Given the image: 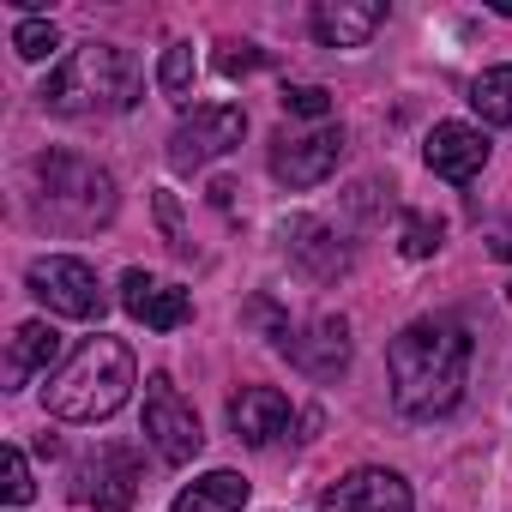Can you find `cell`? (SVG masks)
Masks as SVG:
<instances>
[{"instance_id": "6da1fadb", "label": "cell", "mask_w": 512, "mask_h": 512, "mask_svg": "<svg viewBox=\"0 0 512 512\" xmlns=\"http://www.w3.org/2000/svg\"><path fill=\"white\" fill-rule=\"evenodd\" d=\"M386 374H392V404L410 422L452 416L464 398V380H470V332L452 314L410 320L386 344Z\"/></svg>"}, {"instance_id": "7a4b0ae2", "label": "cell", "mask_w": 512, "mask_h": 512, "mask_svg": "<svg viewBox=\"0 0 512 512\" xmlns=\"http://www.w3.org/2000/svg\"><path fill=\"white\" fill-rule=\"evenodd\" d=\"M139 386L133 350L121 338H85L43 386V404L55 422H109Z\"/></svg>"}, {"instance_id": "3957f363", "label": "cell", "mask_w": 512, "mask_h": 512, "mask_svg": "<svg viewBox=\"0 0 512 512\" xmlns=\"http://www.w3.org/2000/svg\"><path fill=\"white\" fill-rule=\"evenodd\" d=\"M43 109L49 115H127L145 97V73L133 49L121 43H85L73 49L49 79H43Z\"/></svg>"}, {"instance_id": "277c9868", "label": "cell", "mask_w": 512, "mask_h": 512, "mask_svg": "<svg viewBox=\"0 0 512 512\" xmlns=\"http://www.w3.org/2000/svg\"><path fill=\"white\" fill-rule=\"evenodd\" d=\"M31 187H37V211L55 229H73V235L103 229L115 217V205H121L115 175L103 163L79 157V151H43V157H31Z\"/></svg>"}, {"instance_id": "5b68a950", "label": "cell", "mask_w": 512, "mask_h": 512, "mask_svg": "<svg viewBox=\"0 0 512 512\" xmlns=\"http://www.w3.org/2000/svg\"><path fill=\"white\" fill-rule=\"evenodd\" d=\"M25 284H31V296H37L49 314H61V320H103V314H109V296H103L97 272H91L85 260H73V253L31 260Z\"/></svg>"}, {"instance_id": "8992f818", "label": "cell", "mask_w": 512, "mask_h": 512, "mask_svg": "<svg viewBox=\"0 0 512 512\" xmlns=\"http://www.w3.org/2000/svg\"><path fill=\"white\" fill-rule=\"evenodd\" d=\"M241 133H247V115L235 103H205V109H193V115L175 121V133H169V169L193 175V169L229 157L241 145Z\"/></svg>"}, {"instance_id": "52a82bcc", "label": "cell", "mask_w": 512, "mask_h": 512, "mask_svg": "<svg viewBox=\"0 0 512 512\" xmlns=\"http://www.w3.org/2000/svg\"><path fill=\"white\" fill-rule=\"evenodd\" d=\"M145 440L157 446L163 464H193L199 446H205L199 416H193V404L181 398V386L169 374H151L145 380Z\"/></svg>"}, {"instance_id": "ba28073f", "label": "cell", "mask_w": 512, "mask_h": 512, "mask_svg": "<svg viewBox=\"0 0 512 512\" xmlns=\"http://www.w3.org/2000/svg\"><path fill=\"white\" fill-rule=\"evenodd\" d=\"M139 494V452L133 446H97L73 464V500L91 512H127Z\"/></svg>"}, {"instance_id": "9c48e42d", "label": "cell", "mask_w": 512, "mask_h": 512, "mask_svg": "<svg viewBox=\"0 0 512 512\" xmlns=\"http://www.w3.org/2000/svg\"><path fill=\"white\" fill-rule=\"evenodd\" d=\"M344 163V127H308V133H278L272 139V175L284 187H320L326 175H338Z\"/></svg>"}, {"instance_id": "30bf717a", "label": "cell", "mask_w": 512, "mask_h": 512, "mask_svg": "<svg viewBox=\"0 0 512 512\" xmlns=\"http://www.w3.org/2000/svg\"><path fill=\"white\" fill-rule=\"evenodd\" d=\"M320 512H410V482L398 470L362 464L320 488Z\"/></svg>"}, {"instance_id": "8fae6325", "label": "cell", "mask_w": 512, "mask_h": 512, "mask_svg": "<svg viewBox=\"0 0 512 512\" xmlns=\"http://www.w3.org/2000/svg\"><path fill=\"white\" fill-rule=\"evenodd\" d=\"M278 350H284L302 374H314V380H338L344 362H350V320H344V314H320V320H308L302 332L290 326V332L278 338Z\"/></svg>"}, {"instance_id": "7c38bea8", "label": "cell", "mask_w": 512, "mask_h": 512, "mask_svg": "<svg viewBox=\"0 0 512 512\" xmlns=\"http://www.w3.org/2000/svg\"><path fill=\"white\" fill-rule=\"evenodd\" d=\"M229 428H235L241 446L266 452V446H278V440L296 428V404H290L278 386H241V392L229 398Z\"/></svg>"}, {"instance_id": "4fadbf2b", "label": "cell", "mask_w": 512, "mask_h": 512, "mask_svg": "<svg viewBox=\"0 0 512 512\" xmlns=\"http://www.w3.org/2000/svg\"><path fill=\"white\" fill-rule=\"evenodd\" d=\"M284 247H290V260H296L314 284H332V278L350 272V247H344L338 229L320 223V217H290V223H284Z\"/></svg>"}, {"instance_id": "5bb4252c", "label": "cell", "mask_w": 512, "mask_h": 512, "mask_svg": "<svg viewBox=\"0 0 512 512\" xmlns=\"http://www.w3.org/2000/svg\"><path fill=\"white\" fill-rule=\"evenodd\" d=\"M121 308H127L139 326H151V332H175V326H187L193 296H187L181 284H157L151 272H127V278H121Z\"/></svg>"}, {"instance_id": "9a60e30c", "label": "cell", "mask_w": 512, "mask_h": 512, "mask_svg": "<svg viewBox=\"0 0 512 512\" xmlns=\"http://www.w3.org/2000/svg\"><path fill=\"white\" fill-rule=\"evenodd\" d=\"M422 157H428V169H434L440 181H470V175L488 163V139H482V127H470V121H440V127L428 133Z\"/></svg>"}, {"instance_id": "2e32d148", "label": "cell", "mask_w": 512, "mask_h": 512, "mask_svg": "<svg viewBox=\"0 0 512 512\" xmlns=\"http://www.w3.org/2000/svg\"><path fill=\"white\" fill-rule=\"evenodd\" d=\"M386 25V0H320L314 7V37L326 49H362Z\"/></svg>"}, {"instance_id": "e0dca14e", "label": "cell", "mask_w": 512, "mask_h": 512, "mask_svg": "<svg viewBox=\"0 0 512 512\" xmlns=\"http://www.w3.org/2000/svg\"><path fill=\"white\" fill-rule=\"evenodd\" d=\"M55 362H61V332H55L49 320H31V326H19L13 344H7V386H25V380L49 374Z\"/></svg>"}, {"instance_id": "ac0fdd59", "label": "cell", "mask_w": 512, "mask_h": 512, "mask_svg": "<svg viewBox=\"0 0 512 512\" xmlns=\"http://www.w3.org/2000/svg\"><path fill=\"white\" fill-rule=\"evenodd\" d=\"M241 506H247V476L235 470H211L175 494V512H241Z\"/></svg>"}, {"instance_id": "d6986e66", "label": "cell", "mask_w": 512, "mask_h": 512, "mask_svg": "<svg viewBox=\"0 0 512 512\" xmlns=\"http://www.w3.org/2000/svg\"><path fill=\"white\" fill-rule=\"evenodd\" d=\"M470 109L494 127H512V67H488L470 79Z\"/></svg>"}, {"instance_id": "ffe728a7", "label": "cell", "mask_w": 512, "mask_h": 512, "mask_svg": "<svg viewBox=\"0 0 512 512\" xmlns=\"http://www.w3.org/2000/svg\"><path fill=\"white\" fill-rule=\"evenodd\" d=\"M193 73H199L193 43H169L163 61H157V91H163V97H193Z\"/></svg>"}, {"instance_id": "44dd1931", "label": "cell", "mask_w": 512, "mask_h": 512, "mask_svg": "<svg viewBox=\"0 0 512 512\" xmlns=\"http://www.w3.org/2000/svg\"><path fill=\"white\" fill-rule=\"evenodd\" d=\"M440 217H422V211H404L398 223V247H404V260H428V253H440Z\"/></svg>"}, {"instance_id": "7402d4cb", "label": "cell", "mask_w": 512, "mask_h": 512, "mask_svg": "<svg viewBox=\"0 0 512 512\" xmlns=\"http://www.w3.org/2000/svg\"><path fill=\"white\" fill-rule=\"evenodd\" d=\"M31 494H37V482H31L25 452H19V446H0V500H7V506H25Z\"/></svg>"}, {"instance_id": "603a6c76", "label": "cell", "mask_w": 512, "mask_h": 512, "mask_svg": "<svg viewBox=\"0 0 512 512\" xmlns=\"http://www.w3.org/2000/svg\"><path fill=\"white\" fill-rule=\"evenodd\" d=\"M13 49H19L25 61H49V55L61 49V31H55L49 19H25V25L13 31Z\"/></svg>"}, {"instance_id": "cb8c5ba5", "label": "cell", "mask_w": 512, "mask_h": 512, "mask_svg": "<svg viewBox=\"0 0 512 512\" xmlns=\"http://www.w3.org/2000/svg\"><path fill=\"white\" fill-rule=\"evenodd\" d=\"M284 109L302 115V121H326V115H332V91H326V85H290V91H284Z\"/></svg>"}, {"instance_id": "d4e9b609", "label": "cell", "mask_w": 512, "mask_h": 512, "mask_svg": "<svg viewBox=\"0 0 512 512\" xmlns=\"http://www.w3.org/2000/svg\"><path fill=\"white\" fill-rule=\"evenodd\" d=\"M260 61H266V55L253 49V43H235V49H223V55H217V73H223V79H241V73H253Z\"/></svg>"}, {"instance_id": "484cf974", "label": "cell", "mask_w": 512, "mask_h": 512, "mask_svg": "<svg viewBox=\"0 0 512 512\" xmlns=\"http://www.w3.org/2000/svg\"><path fill=\"white\" fill-rule=\"evenodd\" d=\"M157 217H163V229H169V247L187 253V241H181V217H175V199H169V193H157Z\"/></svg>"}, {"instance_id": "4316f807", "label": "cell", "mask_w": 512, "mask_h": 512, "mask_svg": "<svg viewBox=\"0 0 512 512\" xmlns=\"http://www.w3.org/2000/svg\"><path fill=\"white\" fill-rule=\"evenodd\" d=\"M506 302H512V284H506Z\"/></svg>"}]
</instances>
